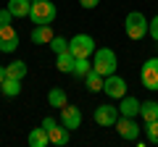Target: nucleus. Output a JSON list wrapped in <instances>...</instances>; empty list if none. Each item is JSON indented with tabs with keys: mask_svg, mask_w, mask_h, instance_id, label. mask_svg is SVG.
<instances>
[{
	"mask_svg": "<svg viewBox=\"0 0 158 147\" xmlns=\"http://www.w3.org/2000/svg\"><path fill=\"white\" fill-rule=\"evenodd\" d=\"M92 68H95L100 76H111V74H116V53L111 50V47H100L95 53H92Z\"/></svg>",
	"mask_w": 158,
	"mask_h": 147,
	"instance_id": "nucleus-1",
	"label": "nucleus"
},
{
	"mask_svg": "<svg viewBox=\"0 0 158 147\" xmlns=\"http://www.w3.org/2000/svg\"><path fill=\"white\" fill-rule=\"evenodd\" d=\"M56 16H58L56 3H50V0H34L32 3V11H29L32 24H53Z\"/></svg>",
	"mask_w": 158,
	"mask_h": 147,
	"instance_id": "nucleus-2",
	"label": "nucleus"
},
{
	"mask_svg": "<svg viewBox=\"0 0 158 147\" xmlns=\"http://www.w3.org/2000/svg\"><path fill=\"white\" fill-rule=\"evenodd\" d=\"M124 32H127L129 40H142V37L148 34V18L142 16L140 11L127 13V18H124Z\"/></svg>",
	"mask_w": 158,
	"mask_h": 147,
	"instance_id": "nucleus-3",
	"label": "nucleus"
},
{
	"mask_svg": "<svg viewBox=\"0 0 158 147\" xmlns=\"http://www.w3.org/2000/svg\"><path fill=\"white\" fill-rule=\"evenodd\" d=\"M69 53L74 58H90L95 53V40L90 34H77V37L69 40Z\"/></svg>",
	"mask_w": 158,
	"mask_h": 147,
	"instance_id": "nucleus-4",
	"label": "nucleus"
},
{
	"mask_svg": "<svg viewBox=\"0 0 158 147\" xmlns=\"http://www.w3.org/2000/svg\"><path fill=\"white\" fill-rule=\"evenodd\" d=\"M140 81L145 89L158 92V58H148L142 63V71H140Z\"/></svg>",
	"mask_w": 158,
	"mask_h": 147,
	"instance_id": "nucleus-5",
	"label": "nucleus"
},
{
	"mask_svg": "<svg viewBox=\"0 0 158 147\" xmlns=\"http://www.w3.org/2000/svg\"><path fill=\"white\" fill-rule=\"evenodd\" d=\"M103 92H106L111 100H121V97L127 95V81L121 79V76H116V74H111V76L103 79Z\"/></svg>",
	"mask_w": 158,
	"mask_h": 147,
	"instance_id": "nucleus-6",
	"label": "nucleus"
},
{
	"mask_svg": "<svg viewBox=\"0 0 158 147\" xmlns=\"http://www.w3.org/2000/svg\"><path fill=\"white\" fill-rule=\"evenodd\" d=\"M113 126H116V131H118V137H121V139L135 142L137 137H140V124H137L135 118H129V116H118V121H116Z\"/></svg>",
	"mask_w": 158,
	"mask_h": 147,
	"instance_id": "nucleus-7",
	"label": "nucleus"
},
{
	"mask_svg": "<svg viewBox=\"0 0 158 147\" xmlns=\"http://www.w3.org/2000/svg\"><path fill=\"white\" fill-rule=\"evenodd\" d=\"M92 118H95V124H100V126H113L118 121V108L111 105V102H103V105L95 108Z\"/></svg>",
	"mask_w": 158,
	"mask_h": 147,
	"instance_id": "nucleus-8",
	"label": "nucleus"
},
{
	"mask_svg": "<svg viewBox=\"0 0 158 147\" xmlns=\"http://www.w3.org/2000/svg\"><path fill=\"white\" fill-rule=\"evenodd\" d=\"M19 47V34L11 24H0V53H13Z\"/></svg>",
	"mask_w": 158,
	"mask_h": 147,
	"instance_id": "nucleus-9",
	"label": "nucleus"
},
{
	"mask_svg": "<svg viewBox=\"0 0 158 147\" xmlns=\"http://www.w3.org/2000/svg\"><path fill=\"white\" fill-rule=\"evenodd\" d=\"M61 124L66 126L69 131H74V129H79V126H82V110H79L77 105H63L61 108Z\"/></svg>",
	"mask_w": 158,
	"mask_h": 147,
	"instance_id": "nucleus-10",
	"label": "nucleus"
},
{
	"mask_svg": "<svg viewBox=\"0 0 158 147\" xmlns=\"http://www.w3.org/2000/svg\"><path fill=\"white\" fill-rule=\"evenodd\" d=\"M53 37H56V34H53L50 24H37V26L32 29V34H29V40H32L34 45H50Z\"/></svg>",
	"mask_w": 158,
	"mask_h": 147,
	"instance_id": "nucleus-11",
	"label": "nucleus"
},
{
	"mask_svg": "<svg viewBox=\"0 0 158 147\" xmlns=\"http://www.w3.org/2000/svg\"><path fill=\"white\" fill-rule=\"evenodd\" d=\"M140 105H142V102L137 100V97L124 95V97H121V105H118V116H129V118H137V116H140Z\"/></svg>",
	"mask_w": 158,
	"mask_h": 147,
	"instance_id": "nucleus-12",
	"label": "nucleus"
},
{
	"mask_svg": "<svg viewBox=\"0 0 158 147\" xmlns=\"http://www.w3.org/2000/svg\"><path fill=\"white\" fill-rule=\"evenodd\" d=\"M48 137H50V145L63 147V145H69V139H71V131H69L63 124H56L53 129H48Z\"/></svg>",
	"mask_w": 158,
	"mask_h": 147,
	"instance_id": "nucleus-13",
	"label": "nucleus"
},
{
	"mask_svg": "<svg viewBox=\"0 0 158 147\" xmlns=\"http://www.w3.org/2000/svg\"><path fill=\"white\" fill-rule=\"evenodd\" d=\"M8 11H11L13 18H29V11H32V0H8Z\"/></svg>",
	"mask_w": 158,
	"mask_h": 147,
	"instance_id": "nucleus-14",
	"label": "nucleus"
},
{
	"mask_svg": "<svg viewBox=\"0 0 158 147\" xmlns=\"http://www.w3.org/2000/svg\"><path fill=\"white\" fill-rule=\"evenodd\" d=\"M74 61H77V58H74L69 50L56 53V68H58L61 74H71V71H74Z\"/></svg>",
	"mask_w": 158,
	"mask_h": 147,
	"instance_id": "nucleus-15",
	"label": "nucleus"
},
{
	"mask_svg": "<svg viewBox=\"0 0 158 147\" xmlns=\"http://www.w3.org/2000/svg\"><path fill=\"white\" fill-rule=\"evenodd\" d=\"M29 145H32V147H48V145H50L48 129H42V126L32 129V131H29Z\"/></svg>",
	"mask_w": 158,
	"mask_h": 147,
	"instance_id": "nucleus-16",
	"label": "nucleus"
},
{
	"mask_svg": "<svg viewBox=\"0 0 158 147\" xmlns=\"http://www.w3.org/2000/svg\"><path fill=\"white\" fill-rule=\"evenodd\" d=\"M103 79H106V76H100L95 68H90V71L85 74V87H87L90 92H100V89H103Z\"/></svg>",
	"mask_w": 158,
	"mask_h": 147,
	"instance_id": "nucleus-17",
	"label": "nucleus"
},
{
	"mask_svg": "<svg viewBox=\"0 0 158 147\" xmlns=\"http://www.w3.org/2000/svg\"><path fill=\"white\" fill-rule=\"evenodd\" d=\"M66 102H69L66 89H61V87H53V89L48 92V105H50V108H63Z\"/></svg>",
	"mask_w": 158,
	"mask_h": 147,
	"instance_id": "nucleus-18",
	"label": "nucleus"
},
{
	"mask_svg": "<svg viewBox=\"0 0 158 147\" xmlns=\"http://www.w3.org/2000/svg\"><path fill=\"white\" fill-rule=\"evenodd\" d=\"M140 116H142L145 124L156 121V118H158V102H156V100H145V102L140 105Z\"/></svg>",
	"mask_w": 158,
	"mask_h": 147,
	"instance_id": "nucleus-19",
	"label": "nucleus"
},
{
	"mask_svg": "<svg viewBox=\"0 0 158 147\" xmlns=\"http://www.w3.org/2000/svg\"><path fill=\"white\" fill-rule=\"evenodd\" d=\"M6 76L8 79H24L27 76V63L24 61H13L6 66Z\"/></svg>",
	"mask_w": 158,
	"mask_h": 147,
	"instance_id": "nucleus-20",
	"label": "nucleus"
},
{
	"mask_svg": "<svg viewBox=\"0 0 158 147\" xmlns=\"http://www.w3.org/2000/svg\"><path fill=\"white\" fill-rule=\"evenodd\" d=\"M0 92L6 97H16L19 92H21V79H3V84H0Z\"/></svg>",
	"mask_w": 158,
	"mask_h": 147,
	"instance_id": "nucleus-21",
	"label": "nucleus"
},
{
	"mask_svg": "<svg viewBox=\"0 0 158 147\" xmlns=\"http://www.w3.org/2000/svg\"><path fill=\"white\" fill-rule=\"evenodd\" d=\"M92 68V63H90V58H77V61H74V76H79V79H85V74L90 71Z\"/></svg>",
	"mask_w": 158,
	"mask_h": 147,
	"instance_id": "nucleus-22",
	"label": "nucleus"
},
{
	"mask_svg": "<svg viewBox=\"0 0 158 147\" xmlns=\"http://www.w3.org/2000/svg\"><path fill=\"white\" fill-rule=\"evenodd\" d=\"M50 50H53V53L69 50V40H66V37H53V40H50Z\"/></svg>",
	"mask_w": 158,
	"mask_h": 147,
	"instance_id": "nucleus-23",
	"label": "nucleus"
},
{
	"mask_svg": "<svg viewBox=\"0 0 158 147\" xmlns=\"http://www.w3.org/2000/svg\"><path fill=\"white\" fill-rule=\"evenodd\" d=\"M145 126H148V129H145L148 131V139H150L153 145H158V118L150 121V124H145Z\"/></svg>",
	"mask_w": 158,
	"mask_h": 147,
	"instance_id": "nucleus-24",
	"label": "nucleus"
},
{
	"mask_svg": "<svg viewBox=\"0 0 158 147\" xmlns=\"http://www.w3.org/2000/svg\"><path fill=\"white\" fill-rule=\"evenodd\" d=\"M148 34H150L153 40L158 42V16H153L150 21H148Z\"/></svg>",
	"mask_w": 158,
	"mask_h": 147,
	"instance_id": "nucleus-25",
	"label": "nucleus"
},
{
	"mask_svg": "<svg viewBox=\"0 0 158 147\" xmlns=\"http://www.w3.org/2000/svg\"><path fill=\"white\" fill-rule=\"evenodd\" d=\"M11 21H13L11 11H8V8H3V11H0V24H11Z\"/></svg>",
	"mask_w": 158,
	"mask_h": 147,
	"instance_id": "nucleus-26",
	"label": "nucleus"
},
{
	"mask_svg": "<svg viewBox=\"0 0 158 147\" xmlns=\"http://www.w3.org/2000/svg\"><path fill=\"white\" fill-rule=\"evenodd\" d=\"M56 124H58V121L53 118V116H48V118H42V124H40V126H42V129H53Z\"/></svg>",
	"mask_w": 158,
	"mask_h": 147,
	"instance_id": "nucleus-27",
	"label": "nucleus"
},
{
	"mask_svg": "<svg viewBox=\"0 0 158 147\" xmlns=\"http://www.w3.org/2000/svg\"><path fill=\"white\" fill-rule=\"evenodd\" d=\"M98 3H100V0H79V6H82V8H87V11H90V8H95Z\"/></svg>",
	"mask_w": 158,
	"mask_h": 147,
	"instance_id": "nucleus-28",
	"label": "nucleus"
},
{
	"mask_svg": "<svg viewBox=\"0 0 158 147\" xmlns=\"http://www.w3.org/2000/svg\"><path fill=\"white\" fill-rule=\"evenodd\" d=\"M3 79H6V66H0V84H3Z\"/></svg>",
	"mask_w": 158,
	"mask_h": 147,
	"instance_id": "nucleus-29",
	"label": "nucleus"
},
{
	"mask_svg": "<svg viewBox=\"0 0 158 147\" xmlns=\"http://www.w3.org/2000/svg\"><path fill=\"white\" fill-rule=\"evenodd\" d=\"M32 3H34V0H32Z\"/></svg>",
	"mask_w": 158,
	"mask_h": 147,
	"instance_id": "nucleus-30",
	"label": "nucleus"
}]
</instances>
